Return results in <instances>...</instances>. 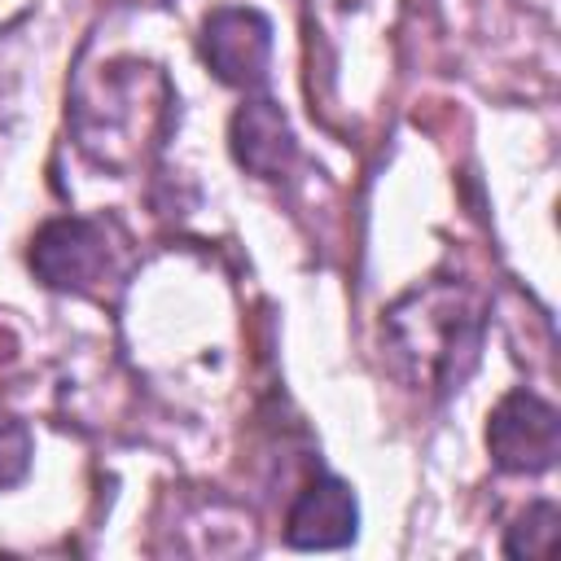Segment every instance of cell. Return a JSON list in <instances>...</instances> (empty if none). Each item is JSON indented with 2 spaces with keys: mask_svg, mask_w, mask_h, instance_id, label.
<instances>
[{
  "mask_svg": "<svg viewBox=\"0 0 561 561\" xmlns=\"http://www.w3.org/2000/svg\"><path fill=\"white\" fill-rule=\"evenodd\" d=\"M31 469V430L13 416H0V491L18 486Z\"/></svg>",
  "mask_w": 561,
  "mask_h": 561,
  "instance_id": "9",
  "label": "cell"
},
{
  "mask_svg": "<svg viewBox=\"0 0 561 561\" xmlns=\"http://www.w3.org/2000/svg\"><path fill=\"white\" fill-rule=\"evenodd\" d=\"M202 57L228 88H254L272 57V22L250 4H224L202 26Z\"/></svg>",
  "mask_w": 561,
  "mask_h": 561,
  "instance_id": "5",
  "label": "cell"
},
{
  "mask_svg": "<svg viewBox=\"0 0 561 561\" xmlns=\"http://www.w3.org/2000/svg\"><path fill=\"white\" fill-rule=\"evenodd\" d=\"M355 526H359V508H355V495L342 478H311L298 500L289 504V517H285V543L289 548H302V552H316V548H346L355 539Z\"/></svg>",
  "mask_w": 561,
  "mask_h": 561,
  "instance_id": "6",
  "label": "cell"
},
{
  "mask_svg": "<svg viewBox=\"0 0 561 561\" xmlns=\"http://www.w3.org/2000/svg\"><path fill=\"white\" fill-rule=\"evenodd\" d=\"M486 451L504 473H543L561 451V416L548 399L513 390L486 421Z\"/></svg>",
  "mask_w": 561,
  "mask_h": 561,
  "instance_id": "4",
  "label": "cell"
},
{
  "mask_svg": "<svg viewBox=\"0 0 561 561\" xmlns=\"http://www.w3.org/2000/svg\"><path fill=\"white\" fill-rule=\"evenodd\" d=\"M228 140H232V158L259 180H280L294 167V153H298L285 110L267 96H254L232 114Z\"/></svg>",
  "mask_w": 561,
  "mask_h": 561,
  "instance_id": "7",
  "label": "cell"
},
{
  "mask_svg": "<svg viewBox=\"0 0 561 561\" xmlns=\"http://www.w3.org/2000/svg\"><path fill=\"white\" fill-rule=\"evenodd\" d=\"M486 298L456 276H434L403 294L381 320L386 368L425 399H447L465 386L482 355Z\"/></svg>",
  "mask_w": 561,
  "mask_h": 561,
  "instance_id": "1",
  "label": "cell"
},
{
  "mask_svg": "<svg viewBox=\"0 0 561 561\" xmlns=\"http://www.w3.org/2000/svg\"><path fill=\"white\" fill-rule=\"evenodd\" d=\"M114 267V250L101 224L66 215V219H48L35 237H31V272L48 285V289H66V294H88L96 289Z\"/></svg>",
  "mask_w": 561,
  "mask_h": 561,
  "instance_id": "3",
  "label": "cell"
},
{
  "mask_svg": "<svg viewBox=\"0 0 561 561\" xmlns=\"http://www.w3.org/2000/svg\"><path fill=\"white\" fill-rule=\"evenodd\" d=\"M552 543H557V504L539 500V504H530V508L508 526L504 552H508V557H552Z\"/></svg>",
  "mask_w": 561,
  "mask_h": 561,
  "instance_id": "8",
  "label": "cell"
},
{
  "mask_svg": "<svg viewBox=\"0 0 561 561\" xmlns=\"http://www.w3.org/2000/svg\"><path fill=\"white\" fill-rule=\"evenodd\" d=\"M167 110H171V88L153 66L145 61L105 66L96 96H83L75 105L79 145L96 162L123 171L158 145L167 127Z\"/></svg>",
  "mask_w": 561,
  "mask_h": 561,
  "instance_id": "2",
  "label": "cell"
}]
</instances>
